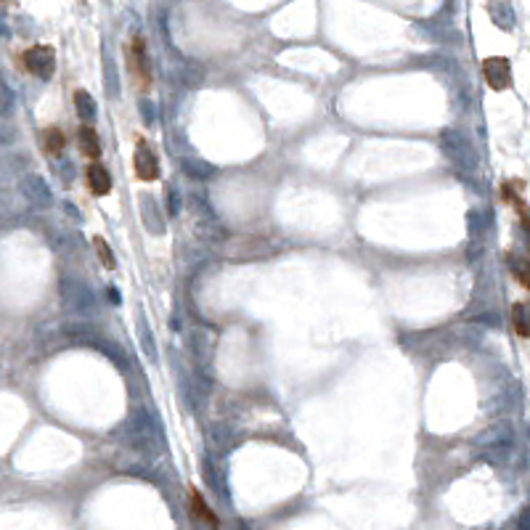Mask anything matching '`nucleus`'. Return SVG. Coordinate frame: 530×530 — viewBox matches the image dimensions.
<instances>
[{
    "label": "nucleus",
    "mask_w": 530,
    "mask_h": 530,
    "mask_svg": "<svg viewBox=\"0 0 530 530\" xmlns=\"http://www.w3.org/2000/svg\"><path fill=\"white\" fill-rule=\"evenodd\" d=\"M22 61H24V70L29 74H35V77H40V80H48L54 74V70H56V54L48 45H32V48H27L22 54Z\"/></svg>",
    "instance_id": "nucleus-1"
},
{
    "label": "nucleus",
    "mask_w": 530,
    "mask_h": 530,
    "mask_svg": "<svg viewBox=\"0 0 530 530\" xmlns=\"http://www.w3.org/2000/svg\"><path fill=\"white\" fill-rule=\"evenodd\" d=\"M133 170H136V178L143 183L159 181V159L154 149L143 138L136 140V154H133Z\"/></svg>",
    "instance_id": "nucleus-2"
},
{
    "label": "nucleus",
    "mask_w": 530,
    "mask_h": 530,
    "mask_svg": "<svg viewBox=\"0 0 530 530\" xmlns=\"http://www.w3.org/2000/svg\"><path fill=\"white\" fill-rule=\"evenodd\" d=\"M127 64H130V72H133V77L138 80L143 90L152 88V64H149V56H146L143 38H133L130 48H127Z\"/></svg>",
    "instance_id": "nucleus-3"
},
{
    "label": "nucleus",
    "mask_w": 530,
    "mask_h": 530,
    "mask_svg": "<svg viewBox=\"0 0 530 530\" xmlns=\"http://www.w3.org/2000/svg\"><path fill=\"white\" fill-rule=\"evenodd\" d=\"M483 77L490 85V90H506L512 85V64L504 56H490L483 61Z\"/></svg>",
    "instance_id": "nucleus-4"
},
{
    "label": "nucleus",
    "mask_w": 530,
    "mask_h": 530,
    "mask_svg": "<svg viewBox=\"0 0 530 530\" xmlns=\"http://www.w3.org/2000/svg\"><path fill=\"white\" fill-rule=\"evenodd\" d=\"M85 183H88V191L93 196H106L112 191V175L109 170L104 168L101 162H90L85 170Z\"/></svg>",
    "instance_id": "nucleus-5"
},
{
    "label": "nucleus",
    "mask_w": 530,
    "mask_h": 530,
    "mask_svg": "<svg viewBox=\"0 0 530 530\" xmlns=\"http://www.w3.org/2000/svg\"><path fill=\"white\" fill-rule=\"evenodd\" d=\"M77 146H80V154L88 156L90 162H98L101 156V140H98V133L90 125H80L77 130Z\"/></svg>",
    "instance_id": "nucleus-6"
},
{
    "label": "nucleus",
    "mask_w": 530,
    "mask_h": 530,
    "mask_svg": "<svg viewBox=\"0 0 530 530\" xmlns=\"http://www.w3.org/2000/svg\"><path fill=\"white\" fill-rule=\"evenodd\" d=\"M40 140H42V149L51 154V156H58V154L67 149V136H64L61 127H45Z\"/></svg>",
    "instance_id": "nucleus-7"
},
{
    "label": "nucleus",
    "mask_w": 530,
    "mask_h": 530,
    "mask_svg": "<svg viewBox=\"0 0 530 530\" xmlns=\"http://www.w3.org/2000/svg\"><path fill=\"white\" fill-rule=\"evenodd\" d=\"M512 323H515L517 335L525 337V339H530V305H525V303H517V305L512 307Z\"/></svg>",
    "instance_id": "nucleus-8"
},
{
    "label": "nucleus",
    "mask_w": 530,
    "mask_h": 530,
    "mask_svg": "<svg viewBox=\"0 0 530 530\" xmlns=\"http://www.w3.org/2000/svg\"><path fill=\"white\" fill-rule=\"evenodd\" d=\"M191 509H194L196 515H199L202 520H204V522H207L209 528L218 530V517H215V512H212L207 504H204V499L199 496V490H191Z\"/></svg>",
    "instance_id": "nucleus-9"
},
{
    "label": "nucleus",
    "mask_w": 530,
    "mask_h": 530,
    "mask_svg": "<svg viewBox=\"0 0 530 530\" xmlns=\"http://www.w3.org/2000/svg\"><path fill=\"white\" fill-rule=\"evenodd\" d=\"M509 265H512V271H515V276L517 281L525 287V289H530V260L528 257H509Z\"/></svg>",
    "instance_id": "nucleus-10"
},
{
    "label": "nucleus",
    "mask_w": 530,
    "mask_h": 530,
    "mask_svg": "<svg viewBox=\"0 0 530 530\" xmlns=\"http://www.w3.org/2000/svg\"><path fill=\"white\" fill-rule=\"evenodd\" d=\"M93 247H96V255H98V260H101V265H104L106 271H112L114 265H117V260H114L112 247L104 241V236H93Z\"/></svg>",
    "instance_id": "nucleus-11"
},
{
    "label": "nucleus",
    "mask_w": 530,
    "mask_h": 530,
    "mask_svg": "<svg viewBox=\"0 0 530 530\" xmlns=\"http://www.w3.org/2000/svg\"><path fill=\"white\" fill-rule=\"evenodd\" d=\"M74 106H77V112L83 114V117H90V114L96 112V101L90 98V93H85V90H77V93H74Z\"/></svg>",
    "instance_id": "nucleus-12"
},
{
    "label": "nucleus",
    "mask_w": 530,
    "mask_h": 530,
    "mask_svg": "<svg viewBox=\"0 0 530 530\" xmlns=\"http://www.w3.org/2000/svg\"><path fill=\"white\" fill-rule=\"evenodd\" d=\"M493 14H496L501 27H512V11L506 6H493Z\"/></svg>",
    "instance_id": "nucleus-13"
}]
</instances>
